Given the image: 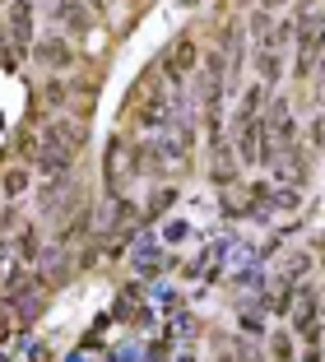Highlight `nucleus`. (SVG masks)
<instances>
[{
	"label": "nucleus",
	"instance_id": "obj_1",
	"mask_svg": "<svg viewBox=\"0 0 325 362\" xmlns=\"http://www.w3.org/2000/svg\"><path fill=\"white\" fill-rule=\"evenodd\" d=\"M84 144V121H52L42 126V139H38V168L52 172V177H65V168L74 163Z\"/></svg>",
	"mask_w": 325,
	"mask_h": 362
},
{
	"label": "nucleus",
	"instance_id": "obj_2",
	"mask_svg": "<svg viewBox=\"0 0 325 362\" xmlns=\"http://www.w3.org/2000/svg\"><path fill=\"white\" fill-rule=\"evenodd\" d=\"M325 47V19L316 10H302V19H297V65H293V75H312V65L316 56H321Z\"/></svg>",
	"mask_w": 325,
	"mask_h": 362
},
{
	"label": "nucleus",
	"instance_id": "obj_3",
	"mask_svg": "<svg viewBox=\"0 0 325 362\" xmlns=\"http://www.w3.org/2000/svg\"><path fill=\"white\" fill-rule=\"evenodd\" d=\"M42 293H47V284L33 274H10V284H5V302L14 307L19 320H33L42 311Z\"/></svg>",
	"mask_w": 325,
	"mask_h": 362
},
{
	"label": "nucleus",
	"instance_id": "obj_4",
	"mask_svg": "<svg viewBox=\"0 0 325 362\" xmlns=\"http://www.w3.org/2000/svg\"><path fill=\"white\" fill-rule=\"evenodd\" d=\"M135 149H130L126 139H112L107 144V153H103V177H107V191L112 195H121L130 186V177H135Z\"/></svg>",
	"mask_w": 325,
	"mask_h": 362
},
{
	"label": "nucleus",
	"instance_id": "obj_5",
	"mask_svg": "<svg viewBox=\"0 0 325 362\" xmlns=\"http://www.w3.org/2000/svg\"><path fill=\"white\" fill-rule=\"evenodd\" d=\"M270 168L283 177V186H307V153H302V144H293V149H283V153H274L270 158Z\"/></svg>",
	"mask_w": 325,
	"mask_h": 362
},
{
	"label": "nucleus",
	"instance_id": "obj_6",
	"mask_svg": "<svg viewBox=\"0 0 325 362\" xmlns=\"http://www.w3.org/2000/svg\"><path fill=\"white\" fill-rule=\"evenodd\" d=\"M10 42L19 47V56L33 47V0H14L10 5Z\"/></svg>",
	"mask_w": 325,
	"mask_h": 362
},
{
	"label": "nucleus",
	"instance_id": "obj_7",
	"mask_svg": "<svg viewBox=\"0 0 325 362\" xmlns=\"http://www.w3.org/2000/svg\"><path fill=\"white\" fill-rule=\"evenodd\" d=\"M33 56H38V65H47V70H65V65L74 61L70 47H65L61 37H42V42L33 47Z\"/></svg>",
	"mask_w": 325,
	"mask_h": 362
},
{
	"label": "nucleus",
	"instance_id": "obj_8",
	"mask_svg": "<svg viewBox=\"0 0 325 362\" xmlns=\"http://www.w3.org/2000/svg\"><path fill=\"white\" fill-rule=\"evenodd\" d=\"M297 334H302L307 344L321 339V330H316V320H321V302H316V293H302V307H297Z\"/></svg>",
	"mask_w": 325,
	"mask_h": 362
},
{
	"label": "nucleus",
	"instance_id": "obj_9",
	"mask_svg": "<svg viewBox=\"0 0 325 362\" xmlns=\"http://www.w3.org/2000/svg\"><path fill=\"white\" fill-rule=\"evenodd\" d=\"M52 14H56V19H61L70 33H84V28H89V10L79 5V0H56Z\"/></svg>",
	"mask_w": 325,
	"mask_h": 362
},
{
	"label": "nucleus",
	"instance_id": "obj_10",
	"mask_svg": "<svg viewBox=\"0 0 325 362\" xmlns=\"http://www.w3.org/2000/svg\"><path fill=\"white\" fill-rule=\"evenodd\" d=\"M256 70H261V84H279V70H283V61H279V52H270V47H261V56H256Z\"/></svg>",
	"mask_w": 325,
	"mask_h": 362
},
{
	"label": "nucleus",
	"instance_id": "obj_11",
	"mask_svg": "<svg viewBox=\"0 0 325 362\" xmlns=\"http://www.w3.org/2000/svg\"><path fill=\"white\" fill-rule=\"evenodd\" d=\"M0 191L10 195V200H14V195H23V191H28V168H10L5 177H0Z\"/></svg>",
	"mask_w": 325,
	"mask_h": 362
},
{
	"label": "nucleus",
	"instance_id": "obj_12",
	"mask_svg": "<svg viewBox=\"0 0 325 362\" xmlns=\"http://www.w3.org/2000/svg\"><path fill=\"white\" fill-rule=\"evenodd\" d=\"M42 98H47V103H52V107H65V98H70V88H65L61 79H52V84L42 88Z\"/></svg>",
	"mask_w": 325,
	"mask_h": 362
},
{
	"label": "nucleus",
	"instance_id": "obj_13",
	"mask_svg": "<svg viewBox=\"0 0 325 362\" xmlns=\"http://www.w3.org/2000/svg\"><path fill=\"white\" fill-rule=\"evenodd\" d=\"M47 269H52V284H61V279L70 274V265H65V256H61V251H52V256H47Z\"/></svg>",
	"mask_w": 325,
	"mask_h": 362
},
{
	"label": "nucleus",
	"instance_id": "obj_14",
	"mask_svg": "<svg viewBox=\"0 0 325 362\" xmlns=\"http://www.w3.org/2000/svg\"><path fill=\"white\" fill-rule=\"evenodd\" d=\"M19 251H23V260L38 256V233H33V228H23V233H19Z\"/></svg>",
	"mask_w": 325,
	"mask_h": 362
},
{
	"label": "nucleus",
	"instance_id": "obj_15",
	"mask_svg": "<svg viewBox=\"0 0 325 362\" xmlns=\"http://www.w3.org/2000/svg\"><path fill=\"white\" fill-rule=\"evenodd\" d=\"M274 358H283V362H288V358H293V344H288V339H283V334H279V339H274Z\"/></svg>",
	"mask_w": 325,
	"mask_h": 362
},
{
	"label": "nucleus",
	"instance_id": "obj_16",
	"mask_svg": "<svg viewBox=\"0 0 325 362\" xmlns=\"http://www.w3.org/2000/svg\"><path fill=\"white\" fill-rule=\"evenodd\" d=\"M261 5H265V10H274V5H283V0H261Z\"/></svg>",
	"mask_w": 325,
	"mask_h": 362
},
{
	"label": "nucleus",
	"instance_id": "obj_17",
	"mask_svg": "<svg viewBox=\"0 0 325 362\" xmlns=\"http://www.w3.org/2000/svg\"><path fill=\"white\" fill-rule=\"evenodd\" d=\"M149 362H163V353H149Z\"/></svg>",
	"mask_w": 325,
	"mask_h": 362
},
{
	"label": "nucleus",
	"instance_id": "obj_18",
	"mask_svg": "<svg viewBox=\"0 0 325 362\" xmlns=\"http://www.w3.org/2000/svg\"><path fill=\"white\" fill-rule=\"evenodd\" d=\"M321 251H325V242H321Z\"/></svg>",
	"mask_w": 325,
	"mask_h": 362
}]
</instances>
